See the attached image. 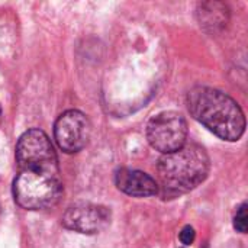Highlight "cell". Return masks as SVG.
<instances>
[{"instance_id": "30bf717a", "label": "cell", "mask_w": 248, "mask_h": 248, "mask_svg": "<svg viewBox=\"0 0 248 248\" xmlns=\"http://www.w3.org/2000/svg\"><path fill=\"white\" fill-rule=\"evenodd\" d=\"M195 237H196V232H195L193 227H190V225H186V227L180 231V234H179V238H180L182 244H185V246L193 244Z\"/></svg>"}, {"instance_id": "8992f818", "label": "cell", "mask_w": 248, "mask_h": 248, "mask_svg": "<svg viewBox=\"0 0 248 248\" xmlns=\"http://www.w3.org/2000/svg\"><path fill=\"white\" fill-rule=\"evenodd\" d=\"M92 134V125L84 113L80 110H67L58 116L54 125V138L58 147L67 153L74 154L81 151Z\"/></svg>"}, {"instance_id": "52a82bcc", "label": "cell", "mask_w": 248, "mask_h": 248, "mask_svg": "<svg viewBox=\"0 0 248 248\" xmlns=\"http://www.w3.org/2000/svg\"><path fill=\"white\" fill-rule=\"evenodd\" d=\"M110 211L102 205L80 202L70 206L62 215V225L80 234H97L110 224Z\"/></svg>"}, {"instance_id": "6da1fadb", "label": "cell", "mask_w": 248, "mask_h": 248, "mask_svg": "<svg viewBox=\"0 0 248 248\" xmlns=\"http://www.w3.org/2000/svg\"><path fill=\"white\" fill-rule=\"evenodd\" d=\"M190 115L224 141H238L246 131L240 105L227 93L212 87H195L187 93Z\"/></svg>"}, {"instance_id": "9c48e42d", "label": "cell", "mask_w": 248, "mask_h": 248, "mask_svg": "<svg viewBox=\"0 0 248 248\" xmlns=\"http://www.w3.org/2000/svg\"><path fill=\"white\" fill-rule=\"evenodd\" d=\"M234 228L241 234L247 232V203H243L238 208L235 218H234Z\"/></svg>"}, {"instance_id": "3957f363", "label": "cell", "mask_w": 248, "mask_h": 248, "mask_svg": "<svg viewBox=\"0 0 248 248\" xmlns=\"http://www.w3.org/2000/svg\"><path fill=\"white\" fill-rule=\"evenodd\" d=\"M62 196L60 171L20 170L13 182L15 202L28 211L54 206Z\"/></svg>"}, {"instance_id": "277c9868", "label": "cell", "mask_w": 248, "mask_h": 248, "mask_svg": "<svg viewBox=\"0 0 248 248\" xmlns=\"http://www.w3.org/2000/svg\"><path fill=\"white\" fill-rule=\"evenodd\" d=\"M15 154L20 170L60 171L51 140L41 129H29L22 134L16 144Z\"/></svg>"}, {"instance_id": "5b68a950", "label": "cell", "mask_w": 248, "mask_h": 248, "mask_svg": "<svg viewBox=\"0 0 248 248\" xmlns=\"http://www.w3.org/2000/svg\"><path fill=\"white\" fill-rule=\"evenodd\" d=\"M147 140L153 148L163 154L177 151L187 144V122L177 112H161L150 119Z\"/></svg>"}, {"instance_id": "ba28073f", "label": "cell", "mask_w": 248, "mask_h": 248, "mask_svg": "<svg viewBox=\"0 0 248 248\" xmlns=\"http://www.w3.org/2000/svg\"><path fill=\"white\" fill-rule=\"evenodd\" d=\"M116 186L121 192L134 198H150L157 195V182L144 171L121 169L115 176Z\"/></svg>"}, {"instance_id": "7a4b0ae2", "label": "cell", "mask_w": 248, "mask_h": 248, "mask_svg": "<svg viewBox=\"0 0 248 248\" xmlns=\"http://www.w3.org/2000/svg\"><path fill=\"white\" fill-rule=\"evenodd\" d=\"M209 169L206 151L198 144H185L180 150L164 154L158 160V182L166 193H187L205 182Z\"/></svg>"}]
</instances>
